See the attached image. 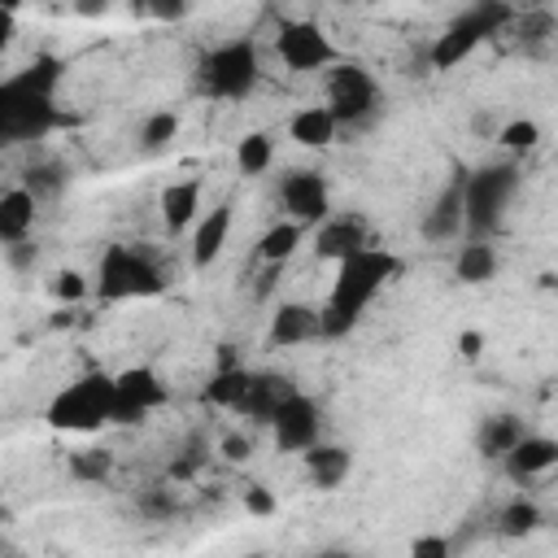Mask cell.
I'll return each mask as SVG.
<instances>
[{"mask_svg":"<svg viewBox=\"0 0 558 558\" xmlns=\"http://www.w3.org/2000/svg\"><path fill=\"white\" fill-rule=\"evenodd\" d=\"M466 231V209H462V183H449L440 196H436V205L427 209V218H423V235L432 240V244H449L453 235H462Z\"/></svg>","mask_w":558,"mask_h":558,"instance_id":"cell-16","label":"cell"},{"mask_svg":"<svg viewBox=\"0 0 558 558\" xmlns=\"http://www.w3.org/2000/svg\"><path fill=\"white\" fill-rule=\"evenodd\" d=\"M401 270V262L388 253V248H357L349 253L344 262H336V283H331V296L323 305V336L327 340H340L357 327L362 310L375 301V292Z\"/></svg>","mask_w":558,"mask_h":558,"instance_id":"cell-1","label":"cell"},{"mask_svg":"<svg viewBox=\"0 0 558 558\" xmlns=\"http://www.w3.org/2000/svg\"><path fill=\"white\" fill-rule=\"evenodd\" d=\"M109 414H113V375L100 371L74 379L48 401V423L57 432H96L109 423Z\"/></svg>","mask_w":558,"mask_h":558,"instance_id":"cell-5","label":"cell"},{"mask_svg":"<svg viewBox=\"0 0 558 558\" xmlns=\"http://www.w3.org/2000/svg\"><path fill=\"white\" fill-rule=\"evenodd\" d=\"M144 13H153L157 22H179V17L187 13V0H148Z\"/></svg>","mask_w":558,"mask_h":558,"instance_id":"cell-38","label":"cell"},{"mask_svg":"<svg viewBox=\"0 0 558 558\" xmlns=\"http://www.w3.org/2000/svg\"><path fill=\"white\" fill-rule=\"evenodd\" d=\"M327 109L336 113L340 126H357L366 118H375L379 109V87L362 65H336L327 78Z\"/></svg>","mask_w":558,"mask_h":558,"instance_id":"cell-8","label":"cell"},{"mask_svg":"<svg viewBox=\"0 0 558 558\" xmlns=\"http://www.w3.org/2000/svg\"><path fill=\"white\" fill-rule=\"evenodd\" d=\"M244 510H248V514H275V510H279V501H275V493H270V488L253 484V488H244Z\"/></svg>","mask_w":558,"mask_h":558,"instance_id":"cell-36","label":"cell"},{"mask_svg":"<svg viewBox=\"0 0 558 558\" xmlns=\"http://www.w3.org/2000/svg\"><path fill=\"white\" fill-rule=\"evenodd\" d=\"M96 288L105 301H131V296H157L166 288L161 279V266L144 253V248H131V244H113L105 248L100 257V270H96Z\"/></svg>","mask_w":558,"mask_h":558,"instance_id":"cell-7","label":"cell"},{"mask_svg":"<svg viewBox=\"0 0 558 558\" xmlns=\"http://www.w3.org/2000/svg\"><path fill=\"white\" fill-rule=\"evenodd\" d=\"M301 235H305V222H296V218H283V222L266 227V235L257 240V257H262V262H288V257L296 253Z\"/></svg>","mask_w":558,"mask_h":558,"instance_id":"cell-27","label":"cell"},{"mask_svg":"<svg viewBox=\"0 0 558 558\" xmlns=\"http://www.w3.org/2000/svg\"><path fill=\"white\" fill-rule=\"evenodd\" d=\"M4 257H9L13 270L35 266V244H31V235H26V240H9V244H4Z\"/></svg>","mask_w":558,"mask_h":558,"instance_id":"cell-37","label":"cell"},{"mask_svg":"<svg viewBox=\"0 0 558 558\" xmlns=\"http://www.w3.org/2000/svg\"><path fill=\"white\" fill-rule=\"evenodd\" d=\"M514 9L506 0H475L466 13H458L432 44V70H453L458 61H466L484 39L501 35L510 26Z\"/></svg>","mask_w":558,"mask_h":558,"instance_id":"cell-4","label":"cell"},{"mask_svg":"<svg viewBox=\"0 0 558 558\" xmlns=\"http://www.w3.org/2000/svg\"><path fill=\"white\" fill-rule=\"evenodd\" d=\"M519 440H523V423H519L514 414H493V418H484L480 432H475V449H480L484 458H506Z\"/></svg>","mask_w":558,"mask_h":558,"instance_id":"cell-25","label":"cell"},{"mask_svg":"<svg viewBox=\"0 0 558 558\" xmlns=\"http://www.w3.org/2000/svg\"><path fill=\"white\" fill-rule=\"evenodd\" d=\"M222 453H227L231 462H244V458L253 453V445H248V436H235V432H231V436H222Z\"/></svg>","mask_w":558,"mask_h":558,"instance_id":"cell-40","label":"cell"},{"mask_svg":"<svg viewBox=\"0 0 558 558\" xmlns=\"http://www.w3.org/2000/svg\"><path fill=\"white\" fill-rule=\"evenodd\" d=\"M501 462H506V475H510L514 484H532L536 475H545L549 466H558V440H549V436H527V432H523V440H519Z\"/></svg>","mask_w":558,"mask_h":558,"instance_id":"cell-15","label":"cell"},{"mask_svg":"<svg viewBox=\"0 0 558 558\" xmlns=\"http://www.w3.org/2000/svg\"><path fill=\"white\" fill-rule=\"evenodd\" d=\"M166 401V388L161 379L148 371V366H131L122 375H113V414L109 423L126 427V423H140L148 410H157Z\"/></svg>","mask_w":558,"mask_h":558,"instance_id":"cell-10","label":"cell"},{"mask_svg":"<svg viewBox=\"0 0 558 558\" xmlns=\"http://www.w3.org/2000/svg\"><path fill=\"white\" fill-rule=\"evenodd\" d=\"M196 209H201V183L196 179H179V183H166L161 187V222L170 231H183L196 222Z\"/></svg>","mask_w":558,"mask_h":558,"instance_id":"cell-22","label":"cell"},{"mask_svg":"<svg viewBox=\"0 0 558 558\" xmlns=\"http://www.w3.org/2000/svg\"><path fill=\"white\" fill-rule=\"evenodd\" d=\"M227 235H231V205H214V209L196 222V235H192V266L205 270V266L222 253Z\"/></svg>","mask_w":558,"mask_h":558,"instance_id":"cell-18","label":"cell"},{"mask_svg":"<svg viewBox=\"0 0 558 558\" xmlns=\"http://www.w3.org/2000/svg\"><path fill=\"white\" fill-rule=\"evenodd\" d=\"M519 192V166L497 161V166H480L471 179H462V209H466V235L475 240H493L501 231L506 205Z\"/></svg>","mask_w":558,"mask_h":558,"instance_id":"cell-3","label":"cell"},{"mask_svg":"<svg viewBox=\"0 0 558 558\" xmlns=\"http://www.w3.org/2000/svg\"><path fill=\"white\" fill-rule=\"evenodd\" d=\"M541 527V510H536V501H527V497H514L501 514H497V532L501 536H527V532H536Z\"/></svg>","mask_w":558,"mask_h":558,"instance_id":"cell-29","label":"cell"},{"mask_svg":"<svg viewBox=\"0 0 558 558\" xmlns=\"http://www.w3.org/2000/svg\"><path fill=\"white\" fill-rule=\"evenodd\" d=\"M0 9H4V13H17V9H22V0H0Z\"/></svg>","mask_w":558,"mask_h":558,"instance_id":"cell-43","label":"cell"},{"mask_svg":"<svg viewBox=\"0 0 558 558\" xmlns=\"http://www.w3.org/2000/svg\"><path fill=\"white\" fill-rule=\"evenodd\" d=\"M506 31L514 35V44H519L523 52H536L541 44H549V39L558 35V22H554L549 9H527V13H514Z\"/></svg>","mask_w":558,"mask_h":558,"instance_id":"cell-26","label":"cell"},{"mask_svg":"<svg viewBox=\"0 0 558 558\" xmlns=\"http://www.w3.org/2000/svg\"><path fill=\"white\" fill-rule=\"evenodd\" d=\"M336 131H340V122H336V113H331L327 105H305V109H296L292 122H288V135H292L301 148H327V144L336 140Z\"/></svg>","mask_w":558,"mask_h":558,"instance_id":"cell-19","label":"cell"},{"mask_svg":"<svg viewBox=\"0 0 558 558\" xmlns=\"http://www.w3.org/2000/svg\"><path fill=\"white\" fill-rule=\"evenodd\" d=\"M174 510H179V501H174L170 488H144L140 493V514L144 519H174Z\"/></svg>","mask_w":558,"mask_h":558,"instance_id":"cell-34","label":"cell"},{"mask_svg":"<svg viewBox=\"0 0 558 558\" xmlns=\"http://www.w3.org/2000/svg\"><path fill=\"white\" fill-rule=\"evenodd\" d=\"M74 13L78 17H105L109 13V0H74Z\"/></svg>","mask_w":558,"mask_h":558,"instance_id":"cell-42","label":"cell"},{"mask_svg":"<svg viewBox=\"0 0 558 558\" xmlns=\"http://www.w3.org/2000/svg\"><path fill=\"white\" fill-rule=\"evenodd\" d=\"M292 392H296V384H292L288 375H253V388H248V397L240 401V414H244V418H257V423H270L275 410H279Z\"/></svg>","mask_w":558,"mask_h":558,"instance_id":"cell-17","label":"cell"},{"mask_svg":"<svg viewBox=\"0 0 558 558\" xmlns=\"http://www.w3.org/2000/svg\"><path fill=\"white\" fill-rule=\"evenodd\" d=\"M410 554H418V558H445L449 554V541L445 536H418L410 545Z\"/></svg>","mask_w":558,"mask_h":558,"instance_id":"cell-39","label":"cell"},{"mask_svg":"<svg viewBox=\"0 0 558 558\" xmlns=\"http://www.w3.org/2000/svg\"><path fill=\"white\" fill-rule=\"evenodd\" d=\"M349 466H353V458H349V449L344 445H310L305 449V475H310V484L314 488H336L344 475H349Z\"/></svg>","mask_w":558,"mask_h":558,"instance_id":"cell-21","label":"cell"},{"mask_svg":"<svg viewBox=\"0 0 558 558\" xmlns=\"http://www.w3.org/2000/svg\"><path fill=\"white\" fill-rule=\"evenodd\" d=\"M52 292H57V301H83V292H87V279L78 275V270H61L57 279H52Z\"/></svg>","mask_w":558,"mask_h":558,"instance_id":"cell-35","label":"cell"},{"mask_svg":"<svg viewBox=\"0 0 558 558\" xmlns=\"http://www.w3.org/2000/svg\"><path fill=\"white\" fill-rule=\"evenodd\" d=\"M109 471H113V458L105 449H83V453L70 458V475L83 480V484H105Z\"/></svg>","mask_w":558,"mask_h":558,"instance_id":"cell-31","label":"cell"},{"mask_svg":"<svg viewBox=\"0 0 558 558\" xmlns=\"http://www.w3.org/2000/svg\"><path fill=\"white\" fill-rule=\"evenodd\" d=\"M174 135H179V113H174V109H157V113H148L144 126H140V148L157 153V148H166Z\"/></svg>","mask_w":558,"mask_h":558,"instance_id":"cell-30","label":"cell"},{"mask_svg":"<svg viewBox=\"0 0 558 558\" xmlns=\"http://www.w3.org/2000/svg\"><path fill=\"white\" fill-rule=\"evenodd\" d=\"M131 9H135V13H144V9H148V0H131Z\"/></svg>","mask_w":558,"mask_h":558,"instance_id":"cell-44","label":"cell"},{"mask_svg":"<svg viewBox=\"0 0 558 558\" xmlns=\"http://www.w3.org/2000/svg\"><path fill=\"white\" fill-rule=\"evenodd\" d=\"M323 336V310L314 305H301V301H283L275 314H270V327H266V340L275 349H288V344H305Z\"/></svg>","mask_w":558,"mask_h":558,"instance_id":"cell-13","label":"cell"},{"mask_svg":"<svg viewBox=\"0 0 558 558\" xmlns=\"http://www.w3.org/2000/svg\"><path fill=\"white\" fill-rule=\"evenodd\" d=\"M257 48L253 39H231V44H218L201 57L196 65V78H201V92L218 96V100H244L253 87H257Z\"/></svg>","mask_w":558,"mask_h":558,"instance_id":"cell-6","label":"cell"},{"mask_svg":"<svg viewBox=\"0 0 558 558\" xmlns=\"http://www.w3.org/2000/svg\"><path fill=\"white\" fill-rule=\"evenodd\" d=\"M26 187L44 201V196H57L61 192V166L57 161H44V166H31L26 170Z\"/></svg>","mask_w":558,"mask_h":558,"instance_id":"cell-33","label":"cell"},{"mask_svg":"<svg viewBox=\"0 0 558 558\" xmlns=\"http://www.w3.org/2000/svg\"><path fill=\"white\" fill-rule=\"evenodd\" d=\"M35 205H39V196H35L26 183H22V187H9V192L0 196V240H4V244L31 235V227H35Z\"/></svg>","mask_w":558,"mask_h":558,"instance_id":"cell-20","label":"cell"},{"mask_svg":"<svg viewBox=\"0 0 558 558\" xmlns=\"http://www.w3.org/2000/svg\"><path fill=\"white\" fill-rule=\"evenodd\" d=\"M275 52H279V61L288 65V70H323V65H331L336 61V44L327 39V31L318 26V22H288V26H279V39H275Z\"/></svg>","mask_w":558,"mask_h":558,"instance_id":"cell-9","label":"cell"},{"mask_svg":"<svg viewBox=\"0 0 558 558\" xmlns=\"http://www.w3.org/2000/svg\"><path fill=\"white\" fill-rule=\"evenodd\" d=\"M270 436L283 453H305L310 445H318V405L305 392H292L270 418Z\"/></svg>","mask_w":558,"mask_h":558,"instance_id":"cell-11","label":"cell"},{"mask_svg":"<svg viewBox=\"0 0 558 558\" xmlns=\"http://www.w3.org/2000/svg\"><path fill=\"white\" fill-rule=\"evenodd\" d=\"M453 275H458V283H488L493 275H497V248L488 244V240H466L462 248H458V257H453Z\"/></svg>","mask_w":558,"mask_h":558,"instance_id":"cell-23","label":"cell"},{"mask_svg":"<svg viewBox=\"0 0 558 558\" xmlns=\"http://www.w3.org/2000/svg\"><path fill=\"white\" fill-rule=\"evenodd\" d=\"M270 157H275V144H270L266 131H248V135L235 144V166H240V174H262V170L270 166Z\"/></svg>","mask_w":558,"mask_h":558,"instance_id":"cell-28","label":"cell"},{"mask_svg":"<svg viewBox=\"0 0 558 558\" xmlns=\"http://www.w3.org/2000/svg\"><path fill=\"white\" fill-rule=\"evenodd\" d=\"M366 222L357 214H340V218H323L318 231H314V253L327 257V262H344L349 253L366 248Z\"/></svg>","mask_w":558,"mask_h":558,"instance_id":"cell-14","label":"cell"},{"mask_svg":"<svg viewBox=\"0 0 558 558\" xmlns=\"http://www.w3.org/2000/svg\"><path fill=\"white\" fill-rule=\"evenodd\" d=\"M279 201H283L288 218L314 227V222L327 218V179L318 170H292L279 183Z\"/></svg>","mask_w":558,"mask_h":558,"instance_id":"cell-12","label":"cell"},{"mask_svg":"<svg viewBox=\"0 0 558 558\" xmlns=\"http://www.w3.org/2000/svg\"><path fill=\"white\" fill-rule=\"evenodd\" d=\"M248 388H253V371H244V366H218L214 375H209V388H205V401L209 405H222V410H240V401L248 397Z\"/></svg>","mask_w":558,"mask_h":558,"instance_id":"cell-24","label":"cell"},{"mask_svg":"<svg viewBox=\"0 0 558 558\" xmlns=\"http://www.w3.org/2000/svg\"><path fill=\"white\" fill-rule=\"evenodd\" d=\"M536 140H541V126L532 118H514L497 131V144L510 148V153H527V148H536Z\"/></svg>","mask_w":558,"mask_h":558,"instance_id":"cell-32","label":"cell"},{"mask_svg":"<svg viewBox=\"0 0 558 558\" xmlns=\"http://www.w3.org/2000/svg\"><path fill=\"white\" fill-rule=\"evenodd\" d=\"M480 349H484V336H480V331H462V336H458V353H462L466 362H475Z\"/></svg>","mask_w":558,"mask_h":558,"instance_id":"cell-41","label":"cell"},{"mask_svg":"<svg viewBox=\"0 0 558 558\" xmlns=\"http://www.w3.org/2000/svg\"><path fill=\"white\" fill-rule=\"evenodd\" d=\"M57 78H61L57 57H35V65L0 83V140L4 144H26V140L48 135V126L57 122L52 113Z\"/></svg>","mask_w":558,"mask_h":558,"instance_id":"cell-2","label":"cell"}]
</instances>
